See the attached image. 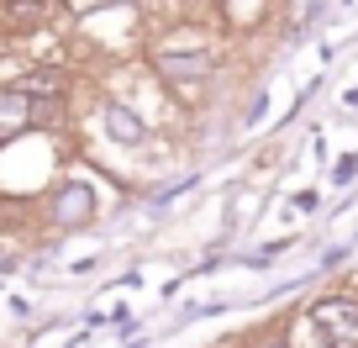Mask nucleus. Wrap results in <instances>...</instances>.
<instances>
[{
    "label": "nucleus",
    "mask_w": 358,
    "mask_h": 348,
    "mask_svg": "<svg viewBox=\"0 0 358 348\" xmlns=\"http://www.w3.org/2000/svg\"><path fill=\"white\" fill-rule=\"evenodd\" d=\"M311 327L327 348H353V333H358V306L353 301H322L311 312Z\"/></svg>",
    "instance_id": "obj_1"
},
{
    "label": "nucleus",
    "mask_w": 358,
    "mask_h": 348,
    "mask_svg": "<svg viewBox=\"0 0 358 348\" xmlns=\"http://www.w3.org/2000/svg\"><path fill=\"white\" fill-rule=\"evenodd\" d=\"M53 216H58V222H79V216H90V190H85V185H64V195L53 201Z\"/></svg>",
    "instance_id": "obj_2"
},
{
    "label": "nucleus",
    "mask_w": 358,
    "mask_h": 348,
    "mask_svg": "<svg viewBox=\"0 0 358 348\" xmlns=\"http://www.w3.org/2000/svg\"><path fill=\"white\" fill-rule=\"evenodd\" d=\"M32 122V101L27 95H0V132H22Z\"/></svg>",
    "instance_id": "obj_3"
},
{
    "label": "nucleus",
    "mask_w": 358,
    "mask_h": 348,
    "mask_svg": "<svg viewBox=\"0 0 358 348\" xmlns=\"http://www.w3.org/2000/svg\"><path fill=\"white\" fill-rule=\"evenodd\" d=\"M106 132H111L116 143H137V137H143V122L127 116L122 106H106Z\"/></svg>",
    "instance_id": "obj_4"
},
{
    "label": "nucleus",
    "mask_w": 358,
    "mask_h": 348,
    "mask_svg": "<svg viewBox=\"0 0 358 348\" xmlns=\"http://www.w3.org/2000/svg\"><path fill=\"white\" fill-rule=\"evenodd\" d=\"M169 74H185V79H201V74H206V58H169Z\"/></svg>",
    "instance_id": "obj_5"
}]
</instances>
